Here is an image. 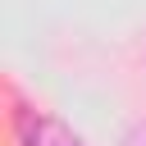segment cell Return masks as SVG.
Wrapping results in <instances>:
<instances>
[{
    "label": "cell",
    "mask_w": 146,
    "mask_h": 146,
    "mask_svg": "<svg viewBox=\"0 0 146 146\" xmlns=\"http://www.w3.org/2000/svg\"><path fill=\"white\" fill-rule=\"evenodd\" d=\"M14 132H18V146H87L68 123H59L55 114H41L23 100L14 110Z\"/></svg>",
    "instance_id": "6da1fadb"
}]
</instances>
